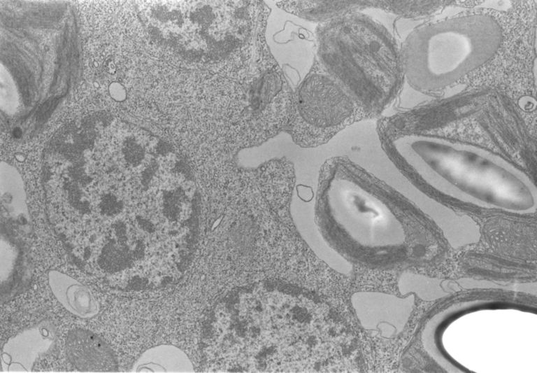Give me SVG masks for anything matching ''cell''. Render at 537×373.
Instances as JSON below:
<instances>
[{
	"mask_svg": "<svg viewBox=\"0 0 537 373\" xmlns=\"http://www.w3.org/2000/svg\"><path fill=\"white\" fill-rule=\"evenodd\" d=\"M134 372H193L187 355L172 345H159L145 351L134 364Z\"/></svg>",
	"mask_w": 537,
	"mask_h": 373,
	"instance_id": "8fae6325",
	"label": "cell"
},
{
	"mask_svg": "<svg viewBox=\"0 0 537 373\" xmlns=\"http://www.w3.org/2000/svg\"><path fill=\"white\" fill-rule=\"evenodd\" d=\"M428 186L461 203L516 215L536 211L537 188L530 176L503 156L471 143L399 132L380 139Z\"/></svg>",
	"mask_w": 537,
	"mask_h": 373,
	"instance_id": "6da1fadb",
	"label": "cell"
},
{
	"mask_svg": "<svg viewBox=\"0 0 537 373\" xmlns=\"http://www.w3.org/2000/svg\"><path fill=\"white\" fill-rule=\"evenodd\" d=\"M365 202L352 208L331 207L323 221L335 244L361 260L371 251L399 247L406 241L403 225L387 204L371 195Z\"/></svg>",
	"mask_w": 537,
	"mask_h": 373,
	"instance_id": "5b68a950",
	"label": "cell"
},
{
	"mask_svg": "<svg viewBox=\"0 0 537 373\" xmlns=\"http://www.w3.org/2000/svg\"><path fill=\"white\" fill-rule=\"evenodd\" d=\"M54 336L46 326L39 325L24 330L3 346L1 364L8 372H30L37 358L52 345Z\"/></svg>",
	"mask_w": 537,
	"mask_h": 373,
	"instance_id": "ba28073f",
	"label": "cell"
},
{
	"mask_svg": "<svg viewBox=\"0 0 537 373\" xmlns=\"http://www.w3.org/2000/svg\"><path fill=\"white\" fill-rule=\"evenodd\" d=\"M315 59L363 107L378 113L403 76L400 52L387 29L362 11L317 24Z\"/></svg>",
	"mask_w": 537,
	"mask_h": 373,
	"instance_id": "7a4b0ae2",
	"label": "cell"
},
{
	"mask_svg": "<svg viewBox=\"0 0 537 373\" xmlns=\"http://www.w3.org/2000/svg\"><path fill=\"white\" fill-rule=\"evenodd\" d=\"M48 283L56 299L72 314L90 318L99 313V303L90 290L71 276L51 270L48 273Z\"/></svg>",
	"mask_w": 537,
	"mask_h": 373,
	"instance_id": "9c48e42d",
	"label": "cell"
},
{
	"mask_svg": "<svg viewBox=\"0 0 537 373\" xmlns=\"http://www.w3.org/2000/svg\"><path fill=\"white\" fill-rule=\"evenodd\" d=\"M66 351L71 364L85 372H115L117 363L110 347L91 331L75 329L66 339Z\"/></svg>",
	"mask_w": 537,
	"mask_h": 373,
	"instance_id": "52a82bcc",
	"label": "cell"
},
{
	"mask_svg": "<svg viewBox=\"0 0 537 373\" xmlns=\"http://www.w3.org/2000/svg\"><path fill=\"white\" fill-rule=\"evenodd\" d=\"M502 38L498 22L486 14L422 27L408 36L400 51L403 76L419 90L446 87L489 61Z\"/></svg>",
	"mask_w": 537,
	"mask_h": 373,
	"instance_id": "3957f363",
	"label": "cell"
},
{
	"mask_svg": "<svg viewBox=\"0 0 537 373\" xmlns=\"http://www.w3.org/2000/svg\"><path fill=\"white\" fill-rule=\"evenodd\" d=\"M367 118L363 107L315 57L309 71L292 91L287 127L298 145L315 147Z\"/></svg>",
	"mask_w": 537,
	"mask_h": 373,
	"instance_id": "277c9868",
	"label": "cell"
},
{
	"mask_svg": "<svg viewBox=\"0 0 537 373\" xmlns=\"http://www.w3.org/2000/svg\"><path fill=\"white\" fill-rule=\"evenodd\" d=\"M351 303L364 329L389 339L401 334L407 325L415 309V296L360 291L352 295Z\"/></svg>",
	"mask_w": 537,
	"mask_h": 373,
	"instance_id": "8992f818",
	"label": "cell"
},
{
	"mask_svg": "<svg viewBox=\"0 0 537 373\" xmlns=\"http://www.w3.org/2000/svg\"><path fill=\"white\" fill-rule=\"evenodd\" d=\"M398 288L402 296L413 294L428 302L445 298L455 291L447 280L410 272L401 273Z\"/></svg>",
	"mask_w": 537,
	"mask_h": 373,
	"instance_id": "7c38bea8",
	"label": "cell"
},
{
	"mask_svg": "<svg viewBox=\"0 0 537 373\" xmlns=\"http://www.w3.org/2000/svg\"><path fill=\"white\" fill-rule=\"evenodd\" d=\"M111 95L117 100H122L125 97L124 91L118 83H113L110 87Z\"/></svg>",
	"mask_w": 537,
	"mask_h": 373,
	"instance_id": "4fadbf2b",
	"label": "cell"
},
{
	"mask_svg": "<svg viewBox=\"0 0 537 373\" xmlns=\"http://www.w3.org/2000/svg\"><path fill=\"white\" fill-rule=\"evenodd\" d=\"M279 8L306 21L322 23L368 8V1H280Z\"/></svg>",
	"mask_w": 537,
	"mask_h": 373,
	"instance_id": "30bf717a",
	"label": "cell"
}]
</instances>
